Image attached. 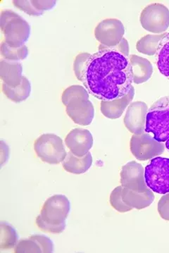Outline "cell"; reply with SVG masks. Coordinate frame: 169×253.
Returning a JSON list of instances; mask_svg holds the SVG:
<instances>
[{"label":"cell","mask_w":169,"mask_h":253,"mask_svg":"<svg viewBox=\"0 0 169 253\" xmlns=\"http://www.w3.org/2000/svg\"><path fill=\"white\" fill-rule=\"evenodd\" d=\"M34 150L43 163L59 165L67 155L62 139L54 133H44L36 139Z\"/></svg>","instance_id":"obj_6"},{"label":"cell","mask_w":169,"mask_h":253,"mask_svg":"<svg viewBox=\"0 0 169 253\" xmlns=\"http://www.w3.org/2000/svg\"><path fill=\"white\" fill-rule=\"evenodd\" d=\"M33 6L38 11L44 12V11H49L52 9L56 6V1H32Z\"/></svg>","instance_id":"obj_30"},{"label":"cell","mask_w":169,"mask_h":253,"mask_svg":"<svg viewBox=\"0 0 169 253\" xmlns=\"http://www.w3.org/2000/svg\"><path fill=\"white\" fill-rule=\"evenodd\" d=\"M122 190V186H117L115 189L113 190L110 195V204L119 212L125 213L132 211V209L127 206L123 201Z\"/></svg>","instance_id":"obj_25"},{"label":"cell","mask_w":169,"mask_h":253,"mask_svg":"<svg viewBox=\"0 0 169 253\" xmlns=\"http://www.w3.org/2000/svg\"><path fill=\"white\" fill-rule=\"evenodd\" d=\"M146 133L165 143L169 138V96L161 97L148 110L146 118Z\"/></svg>","instance_id":"obj_5"},{"label":"cell","mask_w":169,"mask_h":253,"mask_svg":"<svg viewBox=\"0 0 169 253\" xmlns=\"http://www.w3.org/2000/svg\"><path fill=\"white\" fill-rule=\"evenodd\" d=\"M1 90L9 100L15 103H21L27 100L31 95V84L27 78L24 77L21 84L16 87H9L3 83Z\"/></svg>","instance_id":"obj_19"},{"label":"cell","mask_w":169,"mask_h":253,"mask_svg":"<svg viewBox=\"0 0 169 253\" xmlns=\"http://www.w3.org/2000/svg\"><path fill=\"white\" fill-rule=\"evenodd\" d=\"M94 37L107 47L117 46L124 39L125 28L120 20L107 19L99 22L94 29Z\"/></svg>","instance_id":"obj_10"},{"label":"cell","mask_w":169,"mask_h":253,"mask_svg":"<svg viewBox=\"0 0 169 253\" xmlns=\"http://www.w3.org/2000/svg\"><path fill=\"white\" fill-rule=\"evenodd\" d=\"M92 165V157L90 153L83 158H78L71 152H69L63 162V168L69 173L82 174L88 171Z\"/></svg>","instance_id":"obj_18"},{"label":"cell","mask_w":169,"mask_h":253,"mask_svg":"<svg viewBox=\"0 0 169 253\" xmlns=\"http://www.w3.org/2000/svg\"><path fill=\"white\" fill-rule=\"evenodd\" d=\"M0 248L1 249H14L19 242V236L16 229L6 221H1L0 224Z\"/></svg>","instance_id":"obj_22"},{"label":"cell","mask_w":169,"mask_h":253,"mask_svg":"<svg viewBox=\"0 0 169 253\" xmlns=\"http://www.w3.org/2000/svg\"><path fill=\"white\" fill-rule=\"evenodd\" d=\"M22 73V66L19 62L1 59L0 62V77L6 85L11 87L19 85L24 79Z\"/></svg>","instance_id":"obj_16"},{"label":"cell","mask_w":169,"mask_h":253,"mask_svg":"<svg viewBox=\"0 0 169 253\" xmlns=\"http://www.w3.org/2000/svg\"><path fill=\"white\" fill-rule=\"evenodd\" d=\"M135 92V88L132 86L130 92L122 98L112 101H102L100 109L102 115L111 120L120 118L124 110L131 103Z\"/></svg>","instance_id":"obj_14"},{"label":"cell","mask_w":169,"mask_h":253,"mask_svg":"<svg viewBox=\"0 0 169 253\" xmlns=\"http://www.w3.org/2000/svg\"><path fill=\"white\" fill-rule=\"evenodd\" d=\"M13 4L15 7L21 11H24L26 14L32 16H39L43 14V12L38 11L33 6L32 1H19L15 0L13 1Z\"/></svg>","instance_id":"obj_27"},{"label":"cell","mask_w":169,"mask_h":253,"mask_svg":"<svg viewBox=\"0 0 169 253\" xmlns=\"http://www.w3.org/2000/svg\"><path fill=\"white\" fill-rule=\"evenodd\" d=\"M122 199L129 208L140 211L148 208L155 201V196L150 189L146 192H137L123 188Z\"/></svg>","instance_id":"obj_15"},{"label":"cell","mask_w":169,"mask_h":253,"mask_svg":"<svg viewBox=\"0 0 169 253\" xmlns=\"http://www.w3.org/2000/svg\"><path fill=\"white\" fill-rule=\"evenodd\" d=\"M91 54L89 53L83 52L78 54L75 58L74 63V71L75 73L76 78L78 80L82 82L83 76L84 69H85L86 64L87 60L90 57Z\"/></svg>","instance_id":"obj_26"},{"label":"cell","mask_w":169,"mask_h":253,"mask_svg":"<svg viewBox=\"0 0 169 253\" xmlns=\"http://www.w3.org/2000/svg\"><path fill=\"white\" fill-rule=\"evenodd\" d=\"M145 178L147 187L158 194L169 193V159L157 158L152 159L146 167Z\"/></svg>","instance_id":"obj_7"},{"label":"cell","mask_w":169,"mask_h":253,"mask_svg":"<svg viewBox=\"0 0 169 253\" xmlns=\"http://www.w3.org/2000/svg\"><path fill=\"white\" fill-rule=\"evenodd\" d=\"M156 63L161 74L169 80V33L160 41L156 53Z\"/></svg>","instance_id":"obj_20"},{"label":"cell","mask_w":169,"mask_h":253,"mask_svg":"<svg viewBox=\"0 0 169 253\" xmlns=\"http://www.w3.org/2000/svg\"><path fill=\"white\" fill-rule=\"evenodd\" d=\"M9 158V148L6 143L1 140V166L2 167L7 162Z\"/></svg>","instance_id":"obj_32"},{"label":"cell","mask_w":169,"mask_h":253,"mask_svg":"<svg viewBox=\"0 0 169 253\" xmlns=\"http://www.w3.org/2000/svg\"><path fill=\"white\" fill-rule=\"evenodd\" d=\"M165 147L168 150L169 153V138L166 141Z\"/></svg>","instance_id":"obj_33"},{"label":"cell","mask_w":169,"mask_h":253,"mask_svg":"<svg viewBox=\"0 0 169 253\" xmlns=\"http://www.w3.org/2000/svg\"><path fill=\"white\" fill-rule=\"evenodd\" d=\"M121 184L123 188L134 191H148L145 182V169L142 165L131 161L123 166L121 171Z\"/></svg>","instance_id":"obj_11"},{"label":"cell","mask_w":169,"mask_h":253,"mask_svg":"<svg viewBox=\"0 0 169 253\" xmlns=\"http://www.w3.org/2000/svg\"><path fill=\"white\" fill-rule=\"evenodd\" d=\"M140 21L146 31L152 34H163L169 27V9L160 3L147 5L141 12Z\"/></svg>","instance_id":"obj_8"},{"label":"cell","mask_w":169,"mask_h":253,"mask_svg":"<svg viewBox=\"0 0 169 253\" xmlns=\"http://www.w3.org/2000/svg\"><path fill=\"white\" fill-rule=\"evenodd\" d=\"M82 82L98 100L122 98L130 92L133 83L130 60L122 53L99 44L98 52L87 60Z\"/></svg>","instance_id":"obj_1"},{"label":"cell","mask_w":169,"mask_h":253,"mask_svg":"<svg viewBox=\"0 0 169 253\" xmlns=\"http://www.w3.org/2000/svg\"><path fill=\"white\" fill-rule=\"evenodd\" d=\"M61 101L68 116L76 125L88 126L94 119L93 105L89 100L88 91L84 86L74 85L65 89Z\"/></svg>","instance_id":"obj_3"},{"label":"cell","mask_w":169,"mask_h":253,"mask_svg":"<svg viewBox=\"0 0 169 253\" xmlns=\"http://www.w3.org/2000/svg\"><path fill=\"white\" fill-rule=\"evenodd\" d=\"M107 48L109 49H112V50L117 51V52L122 53V54H124L127 57H128L129 55H130V54H129L130 53V48H129L128 42L125 39H123L120 43L117 44V46H115V47Z\"/></svg>","instance_id":"obj_31"},{"label":"cell","mask_w":169,"mask_h":253,"mask_svg":"<svg viewBox=\"0 0 169 253\" xmlns=\"http://www.w3.org/2000/svg\"><path fill=\"white\" fill-rule=\"evenodd\" d=\"M147 112L148 107L145 102L137 101L130 104L124 121L130 133L136 135L145 133Z\"/></svg>","instance_id":"obj_13"},{"label":"cell","mask_w":169,"mask_h":253,"mask_svg":"<svg viewBox=\"0 0 169 253\" xmlns=\"http://www.w3.org/2000/svg\"><path fill=\"white\" fill-rule=\"evenodd\" d=\"M29 54L28 48L26 45L19 48L10 47L6 43L2 42L1 44V55L4 60L10 62H19L24 60Z\"/></svg>","instance_id":"obj_23"},{"label":"cell","mask_w":169,"mask_h":253,"mask_svg":"<svg viewBox=\"0 0 169 253\" xmlns=\"http://www.w3.org/2000/svg\"><path fill=\"white\" fill-rule=\"evenodd\" d=\"M1 31L4 36L3 42L11 47L25 45L31 36V26L17 13L11 10H2L0 19Z\"/></svg>","instance_id":"obj_4"},{"label":"cell","mask_w":169,"mask_h":253,"mask_svg":"<svg viewBox=\"0 0 169 253\" xmlns=\"http://www.w3.org/2000/svg\"><path fill=\"white\" fill-rule=\"evenodd\" d=\"M157 210L162 219L169 221V193L161 198Z\"/></svg>","instance_id":"obj_29"},{"label":"cell","mask_w":169,"mask_h":253,"mask_svg":"<svg viewBox=\"0 0 169 253\" xmlns=\"http://www.w3.org/2000/svg\"><path fill=\"white\" fill-rule=\"evenodd\" d=\"M65 144L74 155L78 158H83L89 153L92 148L93 137L87 129L76 128L66 135Z\"/></svg>","instance_id":"obj_12"},{"label":"cell","mask_w":169,"mask_h":253,"mask_svg":"<svg viewBox=\"0 0 169 253\" xmlns=\"http://www.w3.org/2000/svg\"><path fill=\"white\" fill-rule=\"evenodd\" d=\"M131 64L132 80L135 84H142L147 82L152 77L154 69L150 61L145 58L131 54L129 55Z\"/></svg>","instance_id":"obj_17"},{"label":"cell","mask_w":169,"mask_h":253,"mask_svg":"<svg viewBox=\"0 0 169 253\" xmlns=\"http://www.w3.org/2000/svg\"><path fill=\"white\" fill-rule=\"evenodd\" d=\"M130 151L137 160L147 161L157 158L165 152V145L147 133L133 134L130 140Z\"/></svg>","instance_id":"obj_9"},{"label":"cell","mask_w":169,"mask_h":253,"mask_svg":"<svg viewBox=\"0 0 169 253\" xmlns=\"http://www.w3.org/2000/svg\"><path fill=\"white\" fill-rule=\"evenodd\" d=\"M70 211L69 198L64 195H54L44 202L36 218V225L43 232L61 234L66 229V219Z\"/></svg>","instance_id":"obj_2"},{"label":"cell","mask_w":169,"mask_h":253,"mask_svg":"<svg viewBox=\"0 0 169 253\" xmlns=\"http://www.w3.org/2000/svg\"><path fill=\"white\" fill-rule=\"evenodd\" d=\"M14 253H42L41 246L33 238L20 240L14 248Z\"/></svg>","instance_id":"obj_24"},{"label":"cell","mask_w":169,"mask_h":253,"mask_svg":"<svg viewBox=\"0 0 169 253\" xmlns=\"http://www.w3.org/2000/svg\"><path fill=\"white\" fill-rule=\"evenodd\" d=\"M167 34V33H164L162 34L147 35L144 36L137 41V50L146 55H155L157 52L160 41Z\"/></svg>","instance_id":"obj_21"},{"label":"cell","mask_w":169,"mask_h":253,"mask_svg":"<svg viewBox=\"0 0 169 253\" xmlns=\"http://www.w3.org/2000/svg\"><path fill=\"white\" fill-rule=\"evenodd\" d=\"M31 237L37 241L42 249V253L54 252V244L47 236H43V235H33Z\"/></svg>","instance_id":"obj_28"}]
</instances>
